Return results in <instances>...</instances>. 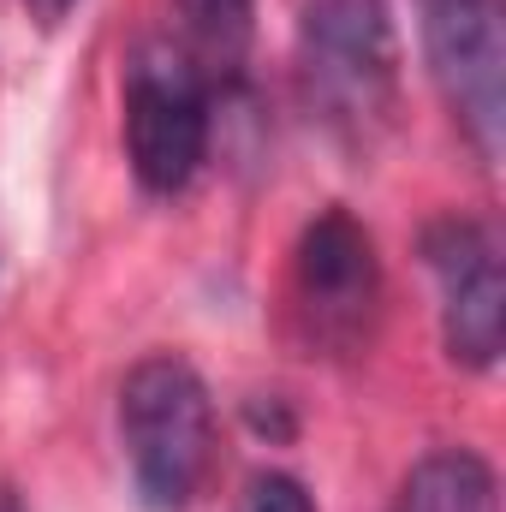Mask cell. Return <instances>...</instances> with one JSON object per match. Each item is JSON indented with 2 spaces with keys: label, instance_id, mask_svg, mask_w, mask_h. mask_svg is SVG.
Listing matches in <instances>:
<instances>
[{
  "label": "cell",
  "instance_id": "cell-1",
  "mask_svg": "<svg viewBox=\"0 0 506 512\" xmlns=\"http://www.w3.org/2000/svg\"><path fill=\"white\" fill-rule=\"evenodd\" d=\"M120 441L131 459V483L155 512H179L215 447V405L203 376L185 358H143L120 387Z\"/></svg>",
  "mask_w": 506,
  "mask_h": 512
},
{
  "label": "cell",
  "instance_id": "cell-2",
  "mask_svg": "<svg viewBox=\"0 0 506 512\" xmlns=\"http://www.w3.org/2000/svg\"><path fill=\"white\" fill-rule=\"evenodd\" d=\"M298 66L310 102L346 131L393 114V24L387 0H298Z\"/></svg>",
  "mask_w": 506,
  "mask_h": 512
},
{
  "label": "cell",
  "instance_id": "cell-3",
  "mask_svg": "<svg viewBox=\"0 0 506 512\" xmlns=\"http://www.w3.org/2000/svg\"><path fill=\"white\" fill-rule=\"evenodd\" d=\"M126 155L143 191H185L209 155V84L203 66L173 48H137L126 72Z\"/></svg>",
  "mask_w": 506,
  "mask_h": 512
},
{
  "label": "cell",
  "instance_id": "cell-4",
  "mask_svg": "<svg viewBox=\"0 0 506 512\" xmlns=\"http://www.w3.org/2000/svg\"><path fill=\"white\" fill-rule=\"evenodd\" d=\"M429 72L483 161L506 131V6L501 0H417Z\"/></svg>",
  "mask_w": 506,
  "mask_h": 512
},
{
  "label": "cell",
  "instance_id": "cell-5",
  "mask_svg": "<svg viewBox=\"0 0 506 512\" xmlns=\"http://www.w3.org/2000/svg\"><path fill=\"white\" fill-rule=\"evenodd\" d=\"M423 256L441 280V340L453 364L489 370L506 346V274L501 245L483 221H435L423 233Z\"/></svg>",
  "mask_w": 506,
  "mask_h": 512
},
{
  "label": "cell",
  "instance_id": "cell-6",
  "mask_svg": "<svg viewBox=\"0 0 506 512\" xmlns=\"http://www.w3.org/2000/svg\"><path fill=\"white\" fill-rule=\"evenodd\" d=\"M381 274L376 245L346 209H322L298 239V304L310 316V334L328 346H352L376 310Z\"/></svg>",
  "mask_w": 506,
  "mask_h": 512
},
{
  "label": "cell",
  "instance_id": "cell-7",
  "mask_svg": "<svg viewBox=\"0 0 506 512\" xmlns=\"http://www.w3.org/2000/svg\"><path fill=\"white\" fill-rule=\"evenodd\" d=\"M393 512H501V483H495L489 459L447 447V453H429L423 465H411V477L393 495Z\"/></svg>",
  "mask_w": 506,
  "mask_h": 512
},
{
  "label": "cell",
  "instance_id": "cell-8",
  "mask_svg": "<svg viewBox=\"0 0 506 512\" xmlns=\"http://www.w3.org/2000/svg\"><path fill=\"white\" fill-rule=\"evenodd\" d=\"M251 12L256 0H185V24H191V42L209 66H239L245 48H251Z\"/></svg>",
  "mask_w": 506,
  "mask_h": 512
},
{
  "label": "cell",
  "instance_id": "cell-9",
  "mask_svg": "<svg viewBox=\"0 0 506 512\" xmlns=\"http://www.w3.org/2000/svg\"><path fill=\"white\" fill-rule=\"evenodd\" d=\"M245 512H316V501L304 495L298 477H256L251 495H245Z\"/></svg>",
  "mask_w": 506,
  "mask_h": 512
},
{
  "label": "cell",
  "instance_id": "cell-10",
  "mask_svg": "<svg viewBox=\"0 0 506 512\" xmlns=\"http://www.w3.org/2000/svg\"><path fill=\"white\" fill-rule=\"evenodd\" d=\"M72 0H36V12H42V24H60V12H66Z\"/></svg>",
  "mask_w": 506,
  "mask_h": 512
}]
</instances>
